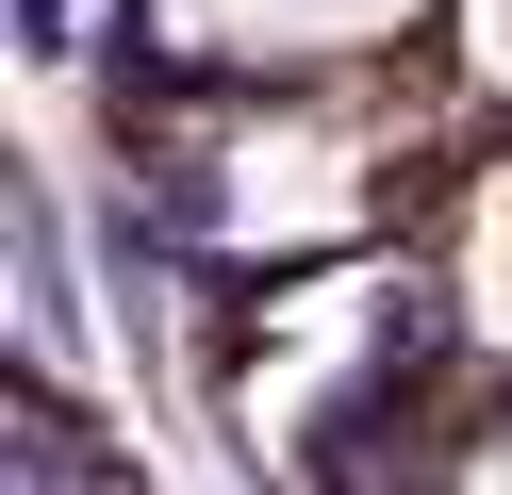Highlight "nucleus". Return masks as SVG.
<instances>
[{
	"instance_id": "1",
	"label": "nucleus",
	"mask_w": 512,
	"mask_h": 495,
	"mask_svg": "<svg viewBox=\"0 0 512 495\" xmlns=\"http://www.w3.org/2000/svg\"><path fill=\"white\" fill-rule=\"evenodd\" d=\"M496 50H512V0H496Z\"/></svg>"
}]
</instances>
